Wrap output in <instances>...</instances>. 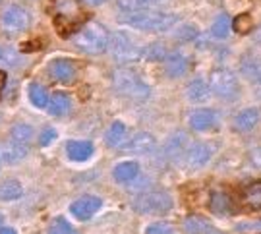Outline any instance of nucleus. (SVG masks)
I'll list each match as a JSON object with an SVG mask.
<instances>
[{
	"mask_svg": "<svg viewBox=\"0 0 261 234\" xmlns=\"http://www.w3.org/2000/svg\"><path fill=\"white\" fill-rule=\"evenodd\" d=\"M109 41L111 35L105 25L97 23V21H89L84 28L77 29L74 35V45L80 50H84L87 55H101L109 48Z\"/></svg>",
	"mask_w": 261,
	"mask_h": 234,
	"instance_id": "f257e3e1",
	"label": "nucleus"
},
{
	"mask_svg": "<svg viewBox=\"0 0 261 234\" xmlns=\"http://www.w3.org/2000/svg\"><path fill=\"white\" fill-rule=\"evenodd\" d=\"M128 25L141 31H168L178 21L176 14H165V12H153V10H141V12H130V16L124 19Z\"/></svg>",
	"mask_w": 261,
	"mask_h": 234,
	"instance_id": "f03ea898",
	"label": "nucleus"
},
{
	"mask_svg": "<svg viewBox=\"0 0 261 234\" xmlns=\"http://www.w3.org/2000/svg\"><path fill=\"white\" fill-rule=\"evenodd\" d=\"M112 85L114 89L124 97L130 99H147L151 93V87L143 80L141 75L132 70V68H118L112 74Z\"/></svg>",
	"mask_w": 261,
	"mask_h": 234,
	"instance_id": "7ed1b4c3",
	"label": "nucleus"
},
{
	"mask_svg": "<svg viewBox=\"0 0 261 234\" xmlns=\"http://www.w3.org/2000/svg\"><path fill=\"white\" fill-rule=\"evenodd\" d=\"M209 89L223 101H236L240 95V82L230 70L217 68L209 77Z\"/></svg>",
	"mask_w": 261,
	"mask_h": 234,
	"instance_id": "20e7f679",
	"label": "nucleus"
},
{
	"mask_svg": "<svg viewBox=\"0 0 261 234\" xmlns=\"http://www.w3.org/2000/svg\"><path fill=\"white\" fill-rule=\"evenodd\" d=\"M107 50H111L112 58H116L118 62H136L143 57V47H140V43L124 31L112 35Z\"/></svg>",
	"mask_w": 261,
	"mask_h": 234,
	"instance_id": "39448f33",
	"label": "nucleus"
},
{
	"mask_svg": "<svg viewBox=\"0 0 261 234\" xmlns=\"http://www.w3.org/2000/svg\"><path fill=\"white\" fill-rule=\"evenodd\" d=\"M134 211L141 215H157V213H167L172 207V197L167 192H147L140 196L134 203Z\"/></svg>",
	"mask_w": 261,
	"mask_h": 234,
	"instance_id": "423d86ee",
	"label": "nucleus"
},
{
	"mask_svg": "<svg viewBox=\"0 0 261 234\" xmlns=\"http://www.w3.org/2000/svg\"><path fill=\"white\" fill-rule=\"evenodd\" d=\"M213 153H215V147L211 143H194V145H190L182 153L184 155V165L192 170L201 169V167H205L207 163L211 161Z\"/></svg>",
	"mask_w": 261,
	"mask_h": 234,
	"instance_id": "0eeeda50",
	"label": "nucleus"
},
{
	"mask_svg": "<svg viewBox=\"0 0 261 234\" xmlns=\"http://www.w3.org/2000/svg\"><path fill=\"white\" fill-rule=\"evenodd\" d=\"M53 6H55L58 21H66L72 28L82 19V14H84L80 0H53Z\"/></svg>",
	"mask_w": 261,
	"mask_h": 234,
	"instance_id": "6e6552de",
	"label": "nucleus"
},
{
	"mask_svg": "<svg viewBox=\"0 0 261 234\" xmlns=\"http://www.w3.org/2000/svg\"><path fill=\"white\" fill-rule=\"evenodd\" d=\"M29 19H31L29 12L18 6V4H12L2 12V25H4V29H10V31L25 29L29 25Z\"/></svg>",
	"mask_w": 261,
	"mask_h": 234,
	"instance_id": "1a4fd4ad",
	"label": "nucleus"
},
{
	"mask_svg": "<svg viewBox=\"0 0 261 234\" xmlns=\"http://www.w3.org/2000/svg\"><path fill=\"white\" fill-rule=\"evenodd\" d=\"M48 72L60 84H72L77 77V64L68 58H56L48 66Z\"/></svg>",
	"mask_w": 261,
	"mask_h": 234,
	"instance_id": "9d476101",
	"label": "nucleus"
},
{
	"mask_svg": "<svg viewBox=\"0 0 261 234\" xmlns=\"http://www.w3.org/2000/svg\"><path fill=\"white\" fill-rule=\"evenodd\" d=\"M101 207H103V199H101V197L84 196L70 205V211H72V215H74L75 219H80V221H87V219H91V217H93Z\"/></svg>",
	"mask_w": 261,
	"mask_h": 234,
	"instance_id": "9b49d317",
	"label": "nucleus"
},
{
	"mask_svg": "<svg viewBox=\"0 0 261 234\" xmlns=\"http://www.w3.org/2000/svg\"><path fill=\"white\" fill-rule=\"evenodd\" d=\"M190 126L196 132H207L219 124V116L211 109H197L190 114Z\"/></svg>",
	"mask_w": 261,
	"mask_h": 234,
	"instance_id": "f8f14e48",
	"label": "nucleus"
},
{
	"mask_svg": "<svg viewBox=\"0 0 261 234\" xmlns=\"http://www.w3.org/2000/svg\"><path fill=\"white\" fill-rule=\"evenodd\" d=\"M188 70H190V58L186 55H182V53H172V55H168L165 58V74L168 77H172V80H176V77H182V75L188 74Z\"/></svg>",
	"mask_w": 261,
	"mask_h": 234,
	"instance_id": "ddd939ff",
	"label": "nucleus"
},
{
	"mask_svg": "<svg viewBox=\"0 0 261 234\" xmlns=\"http://www.w3.org/2000/svg\"><path fill=\"white\" fill-rule=\"evenodd\" d=\"M259 122H261V111L255 109V107H250V109H244L242 113L236 114V118H234V130L246 134V132H252Z\"/></svg>",
	"mask_w": 261,
	"mask_h": 234,
	"instance_id": "4468645a",
	"label": "nucleus"
},
{
	"mask_svg": "<svg viewBox=\"0 0 261 234\" xmlns=\"http://www.w3.org/2000/svg\"><path fill=\"white\" fill-rule=\"evenodd\" d=\"M29 153V145H21L16 141H8L4 145H0V161L6 165H14L19 163L21 159H25Z\"/></svg>",
	"mask_w": 261,
	"mask_h": 234,
	"instance_id": "2eb2a0df",
	"label": "nucleus"
},
{
	"mask_svg": "<svg viewBox=\"0 0 261 234\" xmlns=\"http://www.w3.org/2000/svg\"><path fill=\"white\" fill-rule=\"evenodd\" d=\"M155 138L151 136V134H138V136H134L126 145H122L126 151H130V153H136V155H147L151 151L155 149Z\"/></svg>",
	"mask_w": 261,
	"mask_h": 234,
	"instance_id": "dca6fc26",
	"label": "nucleus"
},
{
	"mask_svg": "<svg viewBox=\"0 0 261 234\" xmlns=\"http://www.w3.org/2000/svg\"><path fill=\"white\" fill-rule=\"evenodd\" d=\"M138 174H140V165L136 161H122L112 169V176L120 184H128L134 178H138Z\"/></svg>",
	"mask_w": 261,
	"mask_h": 234,
	"instance_id": "f3484780",
	"label": "nucleus"
},
{
	"mask_svg": "<svg viewBox=\"0 0 261 234\" xmlns=\"http://www.w3.org/2000/svg\"><path fill=\"white\" fill-rule=\"evenodd\" d=\"M209 209L215 215H230V213H234L232 197L224 194V192H215V194H211V199H209Z\"/></svg>",
	"mask_w": 261,
	"mask_h": 234,
	"instance_id": "a211bd4d",
	"label": "nucleus"
},
{
	"mask_svg": "<svg viewBox=\"0 0 261 234\" xmlns=\"http://www.w3.org/2000/svg\"><path fill=\"white\" fill-rule=\"evenodd\" d=\"M242 203L246 209L259 213L261 211V180L253 182L242 190Z\"/></svg>",
	"mask_w": 261,
	"mask_h": 234,
	"instance_id": "6ab92c4d",
	"label": "nucleus"
},
{
	"mask_svg": "<svg viewBox=\"0 0 261 234\" xmlns=\"http://www.w3.org/2000/svg\"><path fill=\"white\" fill-rule=\"evenodd\" d=\"M93 143L91 141H68L66 153L72 161H87L93 155Z\"/></svg>",
	"mask_w": 261,
	"mask_h": 234,
	"instance_id": "aec40b11",
	"label": "nucleus"
},
{
	"mask_svg": "<svg viewBox=\"0 0 261 234\" xmlns=\"http://www.w3.org/2000/svg\"><path fill=\"white\" fill-rule=\"evenodd\" d=\"M186 93H188V99H190V101H194V103H201V101H207V99H209L211 89H209V84H207L205 80L196 77V80H192V82L188 84Z\"/></svg>",
	"mask_w": 261,
	"mask_h": 234,
	"instance_id": "412c9836",
	"label": "nucleus"
},
{
	"mask_svg": "<svg viewBox=\"0 0 261 234\" xmlns=\"http://www.w3.org/2000/svg\"><path fill=\"white\" fill-rule=\"evenodd\" d=\"M184 230L188 234H211L213 232V225L211 221H207L201 215H190L184 221Z\"/></svg>",
	"mask_w": 261,
	"mask_h": 234,
	"instance_id": "4be33fe9",
	"label": "nucleus"
},
{
	"mask_svg": "<svg viewBox=\"0 0 261 234\" xmlns=\"http://www.w3.org/2000/svg\"><path fill=\"white\" fill-rule=\"evenodd\" d=\"M21 196H23V188L18 180L10 178L0 184V201H16Z\"/></svg>",
	"mask_w": 261,
	"mask_h": 234,
	"instance_id": "5701e85b",
	"label": "nucleus"
},
{
	"mask_svg": "<svg viewBox=\"0 0 261 234\" xmlns=\"http://www.w3.org/2000/svg\"><path fill=\"white\" fill-rule=\"evenodd\" d=\"M70 107H72V101L66 93H55L48 99V113L53 116H62L70 111Z\"/></svg>",
	"mask_w": 261,
	"mask_h": 234,
	"instance_id": "b1692460",
	"label": "nucleus"
},
{
	"mask_svg": "<svg viewBox=\"0 0 261 234\" xmlns=\"http://www.w3.org/2000/svg\"><path fill=\"white\" fill-rule=\"evenodd\" d=\"M124 141H126V126L120 120L114 122L111 128H109V132H107V143L111 147H122Z\"/></svg>",
	"mask_w": 261,
	"mask_h": 234,
	"instance_id": "393cba45",
	"label": "nucleus"
},
{
	"mask_svg": "<svg viewBox=\"0 0 261 234\" xmlns=\"http://www.w3.org/2000/svg\"><path fill=\"white\" fill-rule=\"evenodd\" d=\"M230 29H232V21L226 14H219L215 18L213 25H211V35L217 39H226L230 35Z\"/></svg>",
	"mask_w": 261,
	"mask_h": 234,
	"instance_id": "a878e982",
	"label": "nucleus"
},
{
	"mask_svg": "<svg viewBox=\"0 0 261 234\" xmlns=\"http://www.w3.org/2000/svg\"><path fill=\"white\" fill-rule=\"evenodd\" d=\"M10 136H12V141H16V143H21V145H29L31 140H33V128L29 126V124H16L12 132H10Z\"/></svg>",
	"mask_w": 261,
	"mask_h": 234,
	"instance_id": "bb28decb",
	"label": "nucleus"
},
{
	"mask_svg": "<svg viewBox=\"0 0 261 234\" xmlns=\"http://www.w3.org/2000/svg\"><path fill=\"white\" fill-rule=\"evenodd\" d=\"M165 0H118V6L126 12H141V10H149L157 6Z\"/></svg>",
	"mask_w": 261,
	"mask_h": 234,
	"instance_id": "cd10ccee",
	"label": "nucleus"
},
{
	"mask_svg": "<svg viewBox=\"0 0 261 234\" xmlns=\"http://www.w3.org/2000/svg\"><path fill=\"white\" fill-rule=\"evenodd\" d=\"M29 101L35 105L37 109H45L48 105V93L47 89L41 84H31L29 85Z\"/></svg>",
	"mask_w": 261,
	"mask_h": 234,
	"instance_id": "c85d7f7f",
	"label": "nucleus"
},
{
	"mask_svg": "<svg viewBox=\"0 0 261 234\" xmlns=\"http://www.w3.org/2000/svg\"><path fill=\"white\" fill-rule=\"evenodd\" d=\"M48 234H77V230L66 221L64 217H56L48 225Z\"/></svg>",
	"mask_w": 261,
	"mask_h": 234,
	"instance_id": "c756f323",
	"label": "nucleus"
},
{
	"mask_svg": "<svg viewBox=\"0 0 261 234\" xmlns=\"http://www.w3.org/2000/svg\"><path fill=\"white\" fill-rule=\"evenodd\" d=\"M232 28H234V31H238V33H248V31H252V28H253L252 16H250V14L238 16V18L232 21Z\"/></svg>",
	"mask_w": 261,
	"mask_h": 234,
	"instance_id": "7c9ffc66",
	"label": "nucleus"
},
{
	"mask_svg": "<svg viewBox=\"0 0 261 234\" xmlns=\"http://www.w3.org/2000/svg\"><path fill=\"white\" fill-rule=\"evenodd\" d=\"M143 55L149 58V60L159 62V60H165V57H167V48L163 47V45H151L147 50H143Z\"/></svg>",
	"mask_w": 261,
	"mask_h": 234,
	"instance_id": "2f4dec72",
	"label": "nucleus"
},
{
	"mask_svg": "<svg viewBox=\"0 0 261 234\" xmlns=\"http://www.w3.org/2000/svg\"><path fill=\"white\" fill-rule=\"evenodd\" d=\"M145 234H174V226L168 223H155V225L147 226Z\"/></svg>",
	"mask_w": 261,
	"mask_h": 234,
	"instance_id": "473e14b6",
	"label": "nucleus"
},
{
	"mask_svg": "<svg viewBox=\"0 0 261 234\" xmlns=\"http://www.w3.org/2000/svg\"><path fill=\"white\" fill-rule=\"evenodd\" d=\"M56 136H58V134H56V130H53V128H47V130L43 132V134H41V145H48V143H53V141L56 140Z\"/></svg>",
	"mask_w": 261,
	"mask_h": 234,
	"instance_id": "72a5a7b5",
	"label": "nucleus"
},
{
	"mask_svg": "<svg viewBox=\"0 0 261 234\" xmlns=\"http://www.w3.org/2000/svg\"><path fill=\"white\" fill-rule=\"evenodd\" d=\"M250 161H252V165L255 169H261V147H257V149H253L250 153Z\"/></svg>",
	"mask_w": 261,
	"mask_h": 234,
	"instance_id": "f704fd0d",
	"label": "nucleus"
},
{
	"mask_svg": "<svg viewBox=\"0 0 261 234\" xmlns=\"http://www.w3.org/2000/svg\"><path fill=\"white\" fill-rule=\"evenodd\" d=\"M238 230H261V221H253V223H242L238 225Z\"/></svg>",
	"mask_w": 261,
	"mask_h": 234,
	"instance_id": "c9c22d12",
	"label": "nucleus"
},
{
	"mask_svg": "<svg viewBox=\"0 0 261 234\" xmlns=\"http://www.w3.org/2000/svg\"><path fill=\"white\" fill-rule=\"evenodd\" d=\"M253 84H255V91H257V95L261 97V72H257V74L252 75Z\"/></svg>",
	"mask_w": 261,
	"mask_h": 234,
	"instance_id": "e433bc0d",
	"label": "nucleus"
},
{
	"mask_svg": "<svg viewBox=\"0 0 261 234\" xmlns=\"http://www.w3.org/2000/svg\"><path fill=\"white\" fill-rule=\"evenodd\" d=\"M0 234H16V230H14V228H6V226H2V228H0Z\"/></svg>",
	"mask_w": 261,
	"mask_h": 234,
	"instance_id": "4c0bfd02",
	"label": "nucleus"
},
{
	"mask_svg": "<svg viewBox=\"0 0 261 234\" xmlns=\"http://www.w3.org/2000/svg\"><path fill=\"white\" fill-rule=\"evenodd\" d=\"M4 84H6V75L0 72V93H2V89H4Z\"/></svg>",
	"mask_w": 261,
	"mask_h": 234,
	"instance_id": "58836bf2",
	"label": "nucleus"
},
{
	"mask_svg": "<svg viewBox=\"0 0 261 234\" xmlns=\"http://www.w3.org/2000/svg\"><path fill=\"white\" fill-rule=\"evenodd\" d=\"M255 41H257V43L261 45V25L257 28V33H255Z\"/></svg>",
	"mask_w": 261,
	"mask_h": 234,
	"instance_id": "ea45409f",
	"label": "nucleus"
},
{
	"mask_svg": "<svg viewBox=\"0 0 261 234\" xmlns=\"http://www.w3.org/2000/svg\"><path fill=\"white\" fill-rule=\"evenodd\" d=\"M8 57V53H4V50H2V48H0V62H2V60H4V58Z\"/></svg>",
	"mask_w": 261,
	"mask_h": 234,
	"instance_id": "a19ab883",
	"label": "nucleus"
},
{
	"mask_svg": "<svg viewBox=\"0 0 261 234\" xmlns=\"http://www.w3.org/2000/svg\"><path fill=\"white\" fill-rule=\"evenodd\" d=\"M87 4H101V2H105V0H85Z\"/></svg>",
	"mask_w": 261,
	"mask_h": 234,
	"instance_id": "79ce46f5",
	"label": "nucleus"
}]
</instances>
